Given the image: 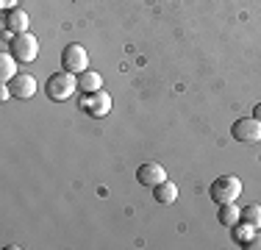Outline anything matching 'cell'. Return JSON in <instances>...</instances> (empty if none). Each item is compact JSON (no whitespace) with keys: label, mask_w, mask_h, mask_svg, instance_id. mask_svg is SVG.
<instances>
[{"label":"cell","mask_w":261,"mask_h":250,"mask_svg":"<svg viewBox=\"0 0 261 250\" xmlns=\"http://www.w3.org/2000/svg\"><path fill=\"white\" fill-rule=\"evenodd\" d=\"M242 220L250 222L253 228H261V206H256V203L245 206V209H242Z\"/></svg>","instance_id":"obj_15"},{"label":"cell","mask_w":261,"mask_h":250,"mask_svg":"<svg viewBox=\"0 0 261 250\" xmlns=\"http://www.w3.org/2000/svg\"><path fill=\"white\" fill-rule=\"evenodd\" d=\"M0 6L3 9H17V0H0Z\"/></svg>","instance_id":"obj_18"},{"label":"cell","mask_w":261,"mask_h":250,"mask_svg":"<svg viewBox=\"0 0 261 250\" xmlns=\"http://www.w3.org/2000/svg\"><path fill=\"white\" fill-rule=\"evenodd\" d=\"M61 67L70 70V72H75V75L89 70V56H86L84 45H67L64 50H61Z\"/></svg>","instance_id":"obj_5"},{"label":"cell","mask_w":261,"mask_h":250,"mask_svg":"<svg viewBox=\"0 0 261 250\" xmlns=\"http://www.w3.org/2000/svg\"><path fill=\"white\" fill-rule=\"evenodd\" d=\"M81 111H86L89 117H106L111 111V95L106 89L89 92L81 97Z\"/></svg>","instance_id":"obj_4"},{"label":"cell","mask_w":261,"mask_h":250,"mask_svg":"<svg viewBox=\"0 0 261 250\" xmlns=\"http://www.w3.org/2000/svg\"><path fill=\"white\" fill-rule=\"evenodd\" d=\"M75 89H78V75L70 72V70H64V67H61L59 72H53L50 78H47V84H45L47 97L56 100V103H61V100H70Z\"/></svg>","instance_id":"obj_1"},{"label":"cell","mask_w":261,"mask_h":250,"mask_svg":"<svg viewBox=\"0 0 261 250\" xmlns=\"http://www.w3.org/2000/svg\"><path fill=\"white\" fill-rule=\"evenodd\" d=\"M153 200H159L161 206H170L178 200V186L172 181H161L159 186H153Z\"/></svg>","instance_id":"obj_9"},{"label":"cell","mask_w":261,"mask_h":250,"mask_svg":"<svg viewBox=\"0 0 261 250\" xmlns=\"http://www.w3.org/2000/svg\"><path fill=\"white\" fill-rule=\"evenodd\" d=\"M253 117H256V120H261V103H256V109H253Z\"/></svg>","instance_id":"obj_19"},{"label":"cell","mask_w":261,"mask_h":250,"mask_svg":"<svg viewBox=\"0 0 261 250\" xmlns=\"http://www.w3.org/2000/svg\"><path fill=\"white\" fill-rule=\"evenodd\" d=\"M28 14L22 9H9V14H6V28L11 31V34H22V31H28Z\"/></svg>","instance_id":"obj_10"},{"label":"cell","mask_w":261,"mask_h":250,"mask_svg":"<svg viewBox=\"0 0 261 250\" xmlns=\"http://www.w3.org/2000/svg\"><path fill=\"white\" fill-rule=\"evenodd\" d=\"M231 134L239 142H261V120H256V117H239L233 122Z\"/></svg>","instance_id":"obj_6"},{"label":"cell","mask_w":261,"mask_h":250,"mask_svg":"<svg viewBox=\"0 0 261 250\" xmlns=\"http://www.w3.org/2000/svg\"><path fill=\"white\" fill-rule=\"evenodd\" d=\"M242 247H245V250H261V234H258V231L250 236V242H247V245H242Z\"/></svg>","instance_id":"obj_16"},{"label":"cell","mask_w":261,"mask_h":250,"mask_svg":"<svg viewBox=\"0 0 261 250\" xmlns=\"http://www.w3.org/2000/svg\"><path fill=\"white\" fill-rule=\"evenodd\" d=\"M9 53L14 56L20 64H31V61H36V56H39V39H36L34 34H28V31H22V34H14Z\"/></svg>","instance_id":"obj_3"},{"label":"cell","mask_w":261,"mask_h":250,"mask_svg":"<svg viewBox=\"0 0 261 250\" xmlns=\"http://www.w3.org/2000/svg\"><path fill=\"white\" fill-rule=\"evenodd\" d=\"M217 220H220L222 225H228V228H233V225L242 220V209H239L236 203H222V206H220V214H217Z\"/></svg>","instance_id":"obj_12"},{"label":"cell","mask_w":261,"mask_h":250,"mask_svg":"<svg viewBox=\"0 0 261 250\" xmlns=\"http://www.w3.org/2000/svg\"><path fill=\"white\" fill-rule=\"evenodd\" d=\"M9 86H11V92H14V97H20V100H28V97L36 95V78L28 72H17L14 78L9 81Z\"/></svg>","instance_id":"obj_8"},{"label":"cell","mask_w":261,"mask_h":250,"mask_svg":"<svg viewBox=\"0 0 261 250\" xmlns=\"http://www.w3.org/2000/svg\"><path fill=\"white\" fill-rule=\"evenodd\" d=\"M78 89L84 92V95H89V92L103 89V78H100V72H95V70L81 72V75H78Z\"/></svg>","instance_id":"obj_11"},{"label":"cell","mask_w":261,"mask_h":250,"mask_svg":"<svg viewBox=\"0 0 261 250\" xmlns=\"http://www.w3.org/2000/svg\"><path fill=\"white\" fill-rule=\"evenodd\" d=\"M17 64H20V61H17L11 53L0 56V78H3V84H9V81L17 75Z\"/></svg>","instance_id":"obj_13"},{"label":"cell","mask_w":261,"mask_h":250,"mask_svg":"<svg viewBox=\"0 0 261 250\" xmlns=\"http://www.w3.org/2000/svg\"><path fill=\"white\" fill-rule=\"evenodd\" d=\"M11 95H14V92H11V86H9V84H3V86H0V100H9Z\"/></svg>","instance_id":"obj_17"},{"label":"cell","mask_w":261,"mask_h":250,"mask_svg":"<svg viewBox=\"0 0 261 250\" xmlns=\"http://www.w3.org/2000/svg\"><path fill=\"white\" fill-rule=\"evenodd\" d=\"M136 181H139L142 186H159L161 181H167V170L159 161H145V164L136 170Z\"/></svg>","instance_id":"obj_7"},{"label":"cell","mask_w":261,"mask_h":250,"mask_svg":"<svg viewBox=\"0 0 261 250\" xmlns=\"http://www.w3.org/2000/svg\"><path fill=\"white\" fill-rule=\"evenodd\" d=\"M256 231H258V228H253V225H250V222H245V220H239V222H236V225H233V239H236V242H239V245H247V242H250V236H253V234H256Z\"/></svg>","instance_id":"obj_14"},{"label":"cell","mask_w":261,"mask_h":250,"mask_svg":"<svg viewBox=\"0 0 261 250\" xmlns=\"http://www.w3.org/2000/svg\"><path fill=\"white\" fill-rule=\"evenodd\" d=\"M208 195L220 206L233 203V200H239V195H242V181L236 178V175H220V178L208 186Z\"/></svg>","instance_id":"obj_2"}]
</instances>
